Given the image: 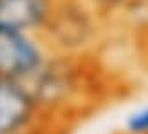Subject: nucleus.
<instances>
[{
  "label": "nucleus",
  "instance_id": "nucleus-2",
  "mask_svg": "<svg viewBox=\"0 0 148 134\" xmlns=\"http://www.w3.org/2000/svg\"><path fill=\"white\" fill-rule=\"evenodd\" d=\"M103 26L107 24L78 0H60L56 15L45 33V40L51 49L58 53L94 55Z\"/></svg>",
  "mask_w": 148,
  "mask_h": 134
},
{
  "label": "nucleus",
  "instance_id": "nucleus-7",
  "mask_svg": "<svg viewBox=\"0 0 148 134\" xmlns=\"http://www.w3.org/2000/svg\"><path fill=\"white\" fill-rule=\"evenodd\" d=\"M125 134H148V100L136 105L123 122Z\"/></svg>",
  "mask_w": 148,
  "mask_h": 134
},
{
  "label": "nucleus",
  "instance_id": "nucleus-4",
  "mask_svg": "<svg viewBox=\"0 0 148 134\" xmlns=\"http://www.w3.org/2000/svg\"><path fill=\"white\" fill-rule=\"evenodd\" d=\"M51 51L45 36L0 29V78L27 84Z\"/></svg>",
  "mask_w": 148,
  "mask_h": 134
},
{
  "label": "nucleus",
  "instance_id": "nucleus-1",
  "mask_svg": "<svg viewBox=\"0 0 148 134\" xmlns=\"http://www.w3.org/2000/svg\"><path fill=\"white\" fill-rule=\"evenodd\" d=\"M27 85L40 107L62 131L108 96L107 74L94 55L51 51Z\"/></svg>",
  "mask_w": 148,
  "mask_h": 134
},
{
  "label": "nucleus",
  "instance_id": "nucleus-6",
  "mask_svg": "<svg viewBox=\"0 0 148 134\" xmlns=\"http://www.w3.org/2000/svg\"><path fill=\"white\" fill-rule=\"evenodd\" d=\"M78 2L90 9L105 24H112L121 20V17L130 9L136 0H78Z\"/></svg>",
  "mask_w": 148,
  "mask_h": 134
},
{
  "label": "nucleus",
  "instance_id": "nucleus-3",
  "mask_svg": "<svg viewBox=\"0 0 148 134\" xmlns=\"http://www.w3.org/2000/svg\"><path fill=\"white\" fill-rule=\"evenodd\" d=\"M25 82L0 78V134H58Z\"/></svg>",
  "mask_w": 148,
  "mask_h": 134
},
{
  "label": "nucleus",
  "instance_id": "nucleus-5",
  "mask_svg": "<svg viewBox=\"0 0 148 134\" xmlns=\"http://www.w3.org/2000/svg\"><path fill=\"white\" fill-rule=\"evenodd\" d=\"M60 0H0V29L45 36Z\"/></svg>",
  "mask_w": 148,
  "mask_h": 134
}]
</instances>
